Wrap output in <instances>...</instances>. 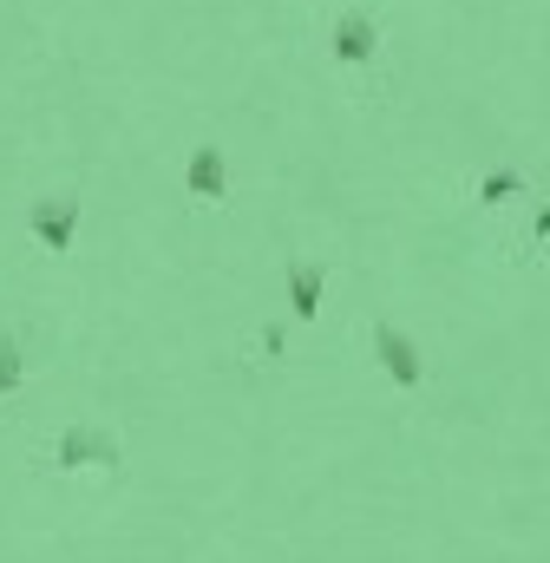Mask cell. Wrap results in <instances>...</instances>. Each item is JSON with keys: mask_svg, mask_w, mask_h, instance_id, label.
<instances>
[{"mask_svg": "<svg viewBox=\"0 0 550 563\" xmlns=\"http://www.w3.org/2000/svg\"><path fill=\"white\" fill-rule=\"evenodd\" d=\"M315 301H321V276H315V269H295V308L315 314Z\"/></svg>", "mask_w": 550, "mask_h": 563, "instance_id": "3957f363", "label": "cell"}, {"mask_svg": "<svg viewBox=\"0 0 550 563\" xmlns=\"http://www.w3.org/2000/svg\"><path fill=\"white\" fill-rule=\"evenodd\" d=\"M13 380H20V354H13V341L0 334V394H7Z\"/></svg>", "mask_w": 550, "mask_h": 563, "instance_id": "5b68a950", "label": "cell"}, {"mask_svg": "<svg viewBox=\"0 0 550 563\" xmlns=\"http://www.w3.org/2000/svg\"><path fill=\"white\" fill-rule=\"evenodd\" d=\"M59 459H66V465H86V459H112V439H99V432H66V439H59Z\"/></svg>", "mask_w": 550, "mask_h": 563, "instance_id": "6da1fadb", "label": "cell"}, {"mask_svg": "<svg viewBox=\"0 0 550 563\" xmlns=\"http://www.w3.org/2000/svg\"><path fill=\"white\" fill-rule=\"evenodd\" d=\"M381 347H387V367H394V380H419V361H413V347L394 334V328H381Z\"/></svg>", "mask_w": 550, "mask_h": 563, "instance_id": "7a4b0ae2", "label": "cell"}, {"mask_svg": "<svg viewBox=\"0 0 550 563\" xmlns=\"http://www.w3.org/2000/svg\"><path fill=\"white\" fill-rule=\"evenodd\" d=\"M367 46H374V40H367V20H348V26H341V53H367Z\"/></svg>", "mask_w": 550, "mask_h": 563, "instance_id": "277c9868", "label": "cell"}]
</instances>
